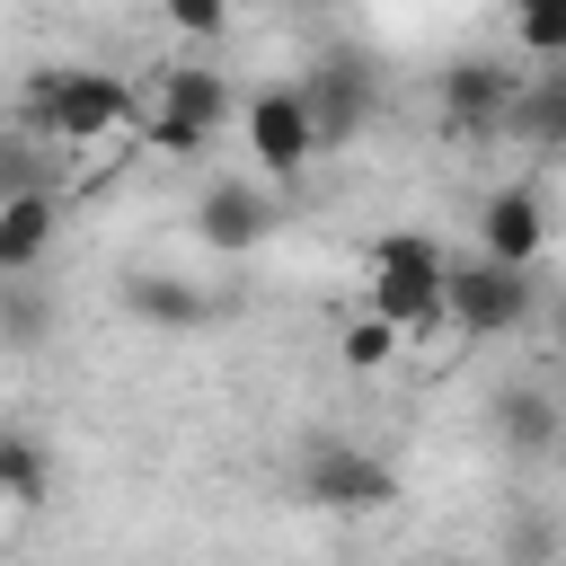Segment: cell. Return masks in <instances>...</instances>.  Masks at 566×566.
<instances>
[{"label":"cell","mask_w":566,"mask_h":566,"mask_svg":"<svg viewBox=\"0 0 566 566\" xmlns=\"http://www.w3.org/2000/svg\"><path fill=\"white\" fill-rule=\"evenodd\" d=\"M531 310H539V274H522V265L469 256V265H451V274H442V327H451V336H469V345L513 336Z\"/></svg>","instance_id":"cell-1"},{"label":"cell","mask_w":566,"mask_h":566,"mask_svg":"<svg viewBox=\"0 0 566 566\" xmlns=\"http://www.w3.org/2000/svg\"><path fill=\"white\" fill-rule=\"evenodd\" d=\"M292 495L318 504V513H389L398 504V469L380 451H363V442H327L318 433L301 451V469H292Z\"/></svg>","instance_id":"cell-2"},{"label":"cell","mask_w":566,"mask_h":566,"mask_svg":"<svg viewBox=\"0 0 566 566\" xmlns=\"http://www.w3.org/2000/svg\"><path fill=\"white\" fill-rule=\"evenodd\" d=\"M513 97H522V71L495 62V53H451L433 71V106H442V124L460 142H495L504 115H513Z\"/></svg>","instance_id":"cell-3"},{"label":"cell","mask_w":566,"mask_h":566,"mask_svg":"<svg viewBox=\"0 0 566 566\" xmlns=\"http://www.w3.org/2000/svg\"><path fill=\"white\" fill-rule=\"evenodd\" d=\"M292 88H301V106H310V142H318V159H327V150H354V133H363L371 106H380V88H371V71H363L354 53H318Z\"/></svg>","instance_id":"cell-4"},{"label":"cell","mask_w":566,"mask_h":566,"mask_svg":"<svg viewBox=\"0 0 566 566\" xmlns=\"http://www.w3.org/2000/svg\"><path fill=\"white\" fill-rule=\"evenodd\" d=\"M133 115H142V88H124L97 62H62V97H53V142L62 150L115 142V133H133Z\"/></svg>","instance_id":"cell-5"},{"label":"cell","mask_w":566,"mask_h":566,"mask_svg":"<svg viewBox=\"0 0 566 566\" xmlns=\"http://www.w3.org/2000/svg\"><path fill=\"white\" fill-rule=\"evenodd\" d=\"M239 133H248V159H256L265 177H301V168L318 159V142H310V106H301L292 80L239 97Z\"/></svg>","instance_id":"cell-6"},{"label":"cell","mask_w":566,"mask_h":566,"mask_svg":"<svg viewBox=\"0 0 566 566\" xmlns=\"http://www.w3.org/2000/svg\"><path fill=\"white\" fill-rule=\"evenodd\" d=\"M274 195L265 186H248V177H212L203 195H195V239L212 248V256H256L265 239H274Z\"/></svg>","instance_id":"cell-7"},{"label":"cell","mask_w":566,"mask_h":566,"mask_svg":"<svg viewBox=\"0 0 566 566\" xmlns=\"http://www.w3.org/2000/svg\"><path fill=\"white\" fill-rule=\"evenodd\" d=\"M478 256L539 274V256H548V203H539V186H486V203H478Z\"/></svg>","instance_id":"cell-8"},{"label":"cell","mask_w":566,"mask_h":566,"mask_svg":"<svg viewBox=\"0 0 566 566\" xmlns=\"http://www.w3.org/2000/svg\"><path fill=\"white\" fill-rule=\"evenodd\" d=\"M442 274H451V256H424V265H371V283H363V310H380L398 336H442Z\"/></svg>","instance_id":"cell-9"},{"label":"cell","mask_w":566,"mask_h":566,"mask_svg":"<svg viewBox=\"0 0 566 566\" xmlns=\"http://www.w3.org/2000/svg\"><path fill=\"white\" fill-rule=\"evenodd\" d=\"M124 318H142L159 336H195V327L221 318V301L203 283H186V274H168V265H142V274H124Z\"/></svg>","instance_id":"cell-10"},{"label":"cell","mask_w":566,"mask_h":566,"mask_svg":"<svg viewBox=\"0 0 566 566\" xmlns=\"http://www.w3.org/2000/svg\"><path fill=\"white\" fill-rule=\"evenodd\" d=\"M486 424H495V442H504L513 460H548L557 433H566V407H557L539 380H504V389L486 398Z\"/></svg>","instance_id":"cell-11"},{"label":"cell","mask_w":566,"mask_h":566,"mask_svg":"<svg viewBox=\"0 0 566 566\" xmlns=\"http://www.w3.org/2000/svg\"><path fill=\"white\" fill-rule=\"evenodd\" d=\"M150 106L221 133V124L239 115V88H230V71H212V62H159V71H150Z\"/></svg>","instance_id":"cell-12"},{"label":"cell","mask_w":566,"mask_h":566,"mask_svg":"<svg viewBox=\"0 0 566 566\" xmlns=\"http://www.w3.org/2000/svg\"><path fill=\"white\" fill-rule=\"evenodd\" d=\"M53 230H62V186L9 195V203H0V274H35V265L53 256Z\"/></svg>","instance_id":"cell-13"},{"label":"cell","mask_w":566,"mask_h":566,"mask_svg":"<svg viewBox=\"0 0 566 566\" xmlns=\"http://www.w3.org/2000/svg\"><path fill=\"white\" fill-rule=\"evenodd\" d=\"M504 142H531V150H566V62L522 80L513 115H504Z\"/></svg>","instance_id":"cell-14"},{"label":"cell","mask_w":566,"mask_h":566,"mask_svg":"<svg viewBox=\"0 0 566 566\" xmlns=\"http://www.w3.org/2000/svg\"><path fill=\"white\" fill-rule=\"evenodd\" d=\"M0 504H18V513L53 504V451L27 424H0Z\"/></svg>","instance_id":"cell-15"},{"label":"cell","mask_w":566,"mask_h":566,"mask_svg":"<svg viewBox=\"0 0 566 566\" xmlns=\"http://www.w3.org/2000/svg\"><path fill=\"white\" fill-rule=\"evenodd\" d=\"M44 186H62V142H35V133L0 124V203L9 195H44Z\"/></svg>","instance_id":"cell-16"},{"label":"cell","mask_w":566,"mask_h":566,"mask_svg":"<svg viewBox=\"0 0 566 566\" xmlns=\"http://www.w3.org/2000/svg\"><path fill=\"white\" fill-rule=\"evenodd\" d=\"M398 345H407V336H398L380 310H354V318L336 327V363H345V371H363V380H371V371H389V363H398Z\"/></svg>","instance_id":"cell-17"},{"label":"cell","mask_w":566,"mask_h":566,"mask_svg":"<svg viewBox=\"0 0 566 566\" xmlns=\"http://www.w3.org/2000/svg\"><path fill=\"white\" fill-rule=\"evenodd\" d=\"M133 133L159 150V159H177V168H195V159H212V142L221 133H203V124H186V115H168V106H142L133 115Z\"/></svg>","instance_id":"cell-18"},{"label":"cell","mask_w":566,"mask_h":566,"mask_svg":"<svg viewBox=\"0 0 566 566\" xmlns=\"http://www.w3.org/2000/svg\"><path fill=\"white\" fill-rule=\"evenodd\" d=\"M44 327H53V301L27 274H0V345H44Z\"/></svg>","instance_id":"cell-19"},{"label":"cell","mask_w":566,"mask_h":566,"mask_svg":"<svg viewBox=\"0 0 566 566\" xmlns=\"http://www.w3.org/2000/svg\"><path fill=\"white\" fill-rule=\"evenodd\" d=\"M53 97H62V62H27L9 124H18V133H35V142H53Z\"/></svg>","instance_id":"cell-20"},{"label":"cell","mask_w":566,"mask_h":566,"mask_svg":"<svg viewBox=\"0 0 566 566\" xmlns=\"http://www.w3.org/2000/svg\"><path fill=\"white\" fill-rule=\"evenodd\" d=\"M513 53H531V62H566V0H531V9H513Z\"/></svg>","instance_id":"cell-21"},{"label":"cell","mask_w":566,"mask_h":566,"mask_svg":"<svg viewBox=\"0 0 566 566\" xmlns=\"http://www.w3.org/2000/svg\"><path fill=\"white\" fill-rule=\"evenodd\" d=\"M557 548H566V531L539 522V513H522V522L504 531V566H557Z\"/></svg>","instance_id":"cell-22"},{"label":"cell","mask_w":566,"mask_h":566,"mask_svg":"<svg viewBox=\"0 0 566 566\" xmlns=\"http://www.w3.org/2000/svg\"><path fill=\"white\" fill-rule=\"evenodd\" d=\"M159 18H168L186 44H221V35H230V0H159Z\"/></svg>","instance_id":"cell-23"},{"label":"cell","mask_w":566,"mask_h":566,"mask_svg":"<svg viewBox=\"0 0 566 566\" xmlns=\"http://www.w3.org/2000/svg\"><path fill=\"white\" fill-rule=\"evenodd\" d=\"M424 256H451V248H442L433 230H380V239L363 248V274H371V265H424Z\"/></svg>","instance_id":"cell-24"},{"label":"cell","mask_w":566,"mask_h":566,"mask_svg":"<svg viewBox=\"0 0 566 566\" xmlns=\"http://www.w3.org/2000/svg\"><path fill=\"white\" fill-rule=\"evenodd\" d=\"M548 327H557V354H566V301H557V318H548Z\"/></svg>","instance_id":"cell-25"},{"label":"cell","mask_w":566,"mask_h":566,"mask_svg":"<svg viewBox=\"0 0 566 566\" xmlns=\"http://www.w3.org/2000/svg\"><path fill=\"white\" fill-rule=\"evenodd\" d=\"M292 9H336V0H292Z\"/></svg>","instance_id":"cell-26"},{"label":"cell","mask_w":566,"mask_h":566,"mask_svg":"<svg viewBox=\"0 0 566 566\" xmlns=\"http://www.w3.org/2000/svg\"><path fill=\"white\" fill-rule=\"evenodd\" d=\"M504 9H531V0H504Z\"/></svg>","instance_id":"cell-27"}]
</instances>
